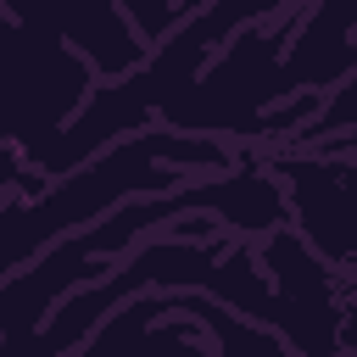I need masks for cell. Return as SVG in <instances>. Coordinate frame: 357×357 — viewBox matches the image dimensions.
<instances>
[{
    "label": "cell",
    "mask_w": 357,
    "mask_h": 357,
    "mask_svg": "<svg viewBox=\"0 0 357 357\" xmlns=\"http://www.w3.org/2000/svg\"><path fill=\"white\" fill-rule=\"evenodd\" d=\"M178 312L201 324V335L212 340V351H218V357H296V351H290V346H284L279 335L257 329L251 318L229 312V307H223V301H212V296L178 290Z\"/></svg>",
    "instance_id": "8992f818"
},
{
    "label": "cell",
    "mask_w": 357,
    "mask_h": 357,
    "mask_svg": "<svg viewBox=\"0 0 357 357\" xmlns=\"http://www.w3.org/2000/svg\"><path fill=\"white\" fill-rule=\"evenodd\" d=\"M268 167L284 178L290 223L324 262H357V162L318 151H273Z\"/></svg>",
    "instance_id": "3957f363"
},
{
    "label": "cell",
    "mask_w": 357,
    "mask_h": 357,
    "mask_svg": "<svg viewBox=\"0 0 357 357\" xmlns=\"http://www.w3.org/2000/svg\"><path fill=\"white\" fill-rule=\"evenodd\" d=\"M240 156L223 139H201V134H173V128H145L134 139H117L112 151H100L95 162H84L78 173L56 178L45 195L22 201L6 195L0 201V284L11 273H22V262L45 257L56 240L112 218L117 206L139 201V195H167L184 184V173H229Z\"/></svg>",
    "instance_id": "6da1fadb"
},
{
    "label": "cell",
    "mask_w": 357,
    "mask_h": 357,
    "mask_svg": "<svg viewBox=\"0 0 357 357\" xmlns=\"http://www.w3.org/2000/svg\"><path fill=\"white\" fill-rule=\"evenodd\" d=\"M73 357H218L195 318L178 312V290L123 301Z\"/></svg>",
    "instance_id": "277c9868"
},
{
    "label": "cell",
    "mask_w": 357,
    "mask_h": 357,
    "mask_svg": "<svg viewBox=\"0 0 357 357\" xmlns=\"http://www.w3.org/2000/svg\"><path fill=\"white\" fill-rule=\"evenodd\" d=\"M22 22H33V28H50L95 78H106V84H117V78H128V73H139L145 67V39L134 33V22H128V11H117V6H78V11H17Z\"/></svg>",
    "instance_id": "5b68a950"
},
{
    "label": "cell",
    "mask_w": 357,
    "mask_h": 357,
    "mask_svg": "<svg viewBox=\"0 0 357 357\" xmlns=\"http://www.w3.org/2000/svg\"><path fill=\"white\" fill-rule=\"evenodd\" d=\"M89 95L95 73L50 28L0 11V145H11L28 162L45 156L89 106Z\"/></svg>",
    "instance_id": "7a4b0ae2"
}]
</instances>
